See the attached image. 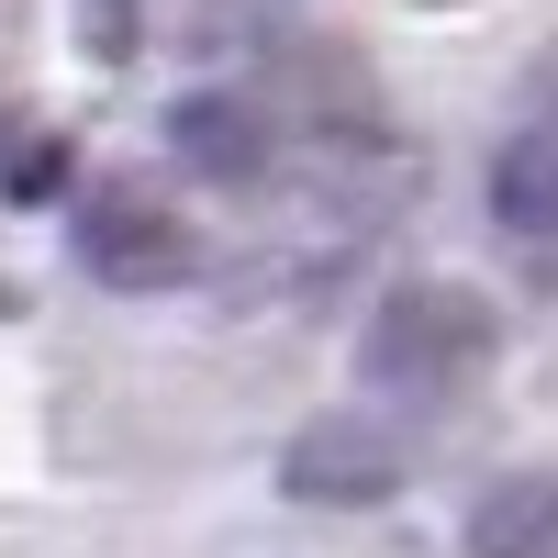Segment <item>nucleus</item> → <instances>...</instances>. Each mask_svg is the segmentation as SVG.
<instances>
[{"label": "nucleus", "mask_w": 558, "mask_h": 558, "mask_svg": "<svg viewBox=\"0 0 558 558\" xmlns=\"http://www.w3.org/2000/svg\"><path fill=\"white\" fill-rule=\"evenodd\" d=\"M492 347H502V324H492V302L470 279H402V291H380V313L357 324V380L402 391V402H436V391L470 380V368H492Z\"/></svg>", "instance_id": "obj_1"}, {"label": "nucleus", "mask_w": 558, "mask_h": 558, "mask_svg": "<svg viewBox=\"0 0 558 558\" xmlns=\"http://www.w3.org/2000/svg\"><path fill=\"white\" fill-rule=\"evenodd\" d=\"M279 492L291 502H324V514H368V502L402 492V436H380L368 413H324L279 447Z\"/></svg>", "instance_id": "obj_2"}, {"label": "nucleus", "mask_w": 558, "mask_h": 558, "mask_svg": "<svg viewBox=\"0 0 558 558\" xmlns=\"http://www.w3.org/2000/svg\"><path fill=\"white\" fill-rule=\"evenodd\" d=\"M191 223H179L168 202L146 191H101L78 213V268L89 279H112V291H168V279H191Z\"/></svg>", "instance_id": "obj_3"}, {"label": "nucleus", "mask_w": 558, "mask_h": 558, "mask_svg": "<svg viewBox=\"0 0 558 558\" xmlns=\"http://www.w3.org/2000/svg\"><path fill=\"white\" fill-rule=\"evenodd\" d=\"M492 223L502 235H547L558 223V57H536L514 123L492 146Z\"/></svg>", "instance_id": "obj_4"}, {"label": "nucleus", "mask_w": 558, "mask_h": 558, "mask_svg": "<svg viewBox=\"0 0 558 558\" xmlns=\"http://www.w3.org/2000/svg\"><path fill=\"white\" fill-rule=\"evenodd\" d=\"M470 558H558V470H514L470 502V525H458Z\"/></svg>", "instance_id": "obj_5"}, {"label": "nucleus", "mask_w": 558, "mask_h": 558, "mask_svg": "<svg viewBox=\"0 0 558 558\" xmlns=\"http://www.w3.org/2000/svg\"><path fill=\"white\" fill-rule=\"evenodd\" d=\"M168 146H179V168H202V179H257L268 168V123L213 89V101H179L168 112Z\"/></svg>", "instance_id": "obj_6"}, {"label": "nucleus", "mask_w": 558, "mask_h": 558, "mask_svg": "<svg viewBox=\"0 0 558 558\" xmlns=\"http://www.w3.org/2000/svg\"><path fill=\"white\" fill-rule=\"evenodd\" d=\"M78 45L101 68H123L134 45H146V0H78Z\"/></svg>", "instance_id": "obj_7"}, {"label": "nucleus", "mask_w": 558, "mask_h": 558, "mask_svg": "<svg viewBox=\"0 0 558 558\" xmlns=\"http://www.w3.org/2000/svg\"><path fill=\"white\" fill-rule=\"evenodd\" d=\"M0 179H12L23 202H45V191H57V134H45V123H12V157H0Z\"/></svg>", "instance_id": "obj_8"}]
</instances>
